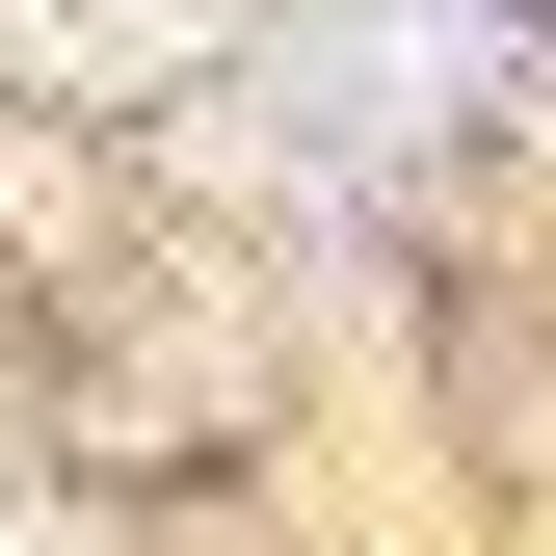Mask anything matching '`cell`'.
I'll use <instances>...</instances> for the list:
<instances>
[{"instance_id": "cell-1", "label": "cell", "mask_w": 556, "mask_h": 556, "mask_svg": "<svg viewBox=\"0 0 556 556\" xmlns=\"http://www.w3.org/2000/svg\"><path fill=\"white\" fill-rule=\"evenodd\" d=\"M265 106H292L318 160H344V132H425V106H477V0H318V27L265 53Z\"/></svg>"}, {"instance_id": "cell-2", "label": "cell", "mask_w": 556, "mask_h": 556, "mask_svg": "<svg viewBox=\"0 0 556 556\" xmlns=\"http://www.w3.org/2000/svg\"><path fill=\"white\" fill-rule=\"evenodd\" d=\"M239 0H0V53H53V80H160V53H213Z\"/></svg>"}]
</instances>
